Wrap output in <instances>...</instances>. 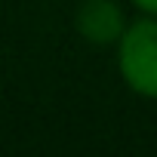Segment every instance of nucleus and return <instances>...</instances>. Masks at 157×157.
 Instances as JSON below:
<instances>
[{"label": "nucleus", "mask_w": 157, "mask_h": 157, "mask_svg": "<svg viewBox=\"0 0 157 157\" xmlns=\"http://www.w3.org/2000/svg\"><path fill=\"white\" fill-rule=\"evenodd\" d=\"M117 74L129 93L157 102V16H142L126 25L114 46Z\"/></svg>", "instance_id": "nucleus-1"}, {"label": "nucleus", "mask_w": 157, "mask_h": 157, "mask_svg": "<svg viewBox=\"0 0 157 157\" xmlns=\"http://www.w3.org/2000/svg\"><path fill=\"white\" fill-rule=\"evenodd\" d=\"M129 19L117 0H80L74 10V28L93 46H117Z\"/></svg>", "instance_id": "nucleus-2"}, {"label": "nucleus", "mask_w": 157, "mask_h": 157, "mask_svg": "<svg viewBox=\"0 0 157 157\" xmlns=\"http://www.w3.org/2000/svg\"><path fill=\"white\" fill-rule=\"evenodd\" d=\"M142 16H157V0H129Z\"/></svg>", "instance_id": "nucleus-3"}]
</instances>
